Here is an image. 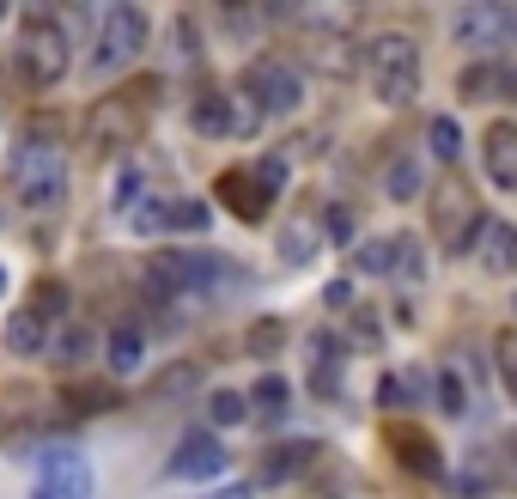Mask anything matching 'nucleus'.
I'll return each mask as SVG.
<instances>
[{"label":"nucleus","mask_w":517,"mask_h":499,"mask_svg":"<svg viewBox=\"0 0 517 499\" xmlns=\"http://www.w3.org/2000/svg\"><path fill=\"white\" fill-rule=\"evenodd\" d=\"M378 402H384V408H402V402H414L408 378H402V372H384V384H378Z\"/></svg>","instance_id":"nucleus-36"},{"label":"nucleus","mask_w":517,"mask_h":499,"mask_svg":"<svg viewBox=\"0 0 517 499\" xmlns=\"http://www.w3.org/2000/svg\"><path fill=\"white\" fill-rule=\"evenodd\" d=\"M286 390H292L286 378H262V384H256V396H250V408H256L262 420H274V414H286Z\"/></svg>","instance_id":"nucleus-25"},{"label":"nucleus","mask_w":517,"mask_h":499,"mask_svg":"<svg viewBox=\"0 0 517 499\" xmlns=\"http://www.w3.org/2000/svg\"><path fill=\"white\" fill-rule=\"evenodd\" d=\"M475 262H481L493 280L517 274V226H511V220H487V232H481V244H475Z\"/></svg>","instance_id":"nucleus-15"},{"label":"nucleus","mask_w":517,"mask_h":499,"mask_svg":"<svg viewBox=\"0 0 517 499\" xmlns=\"http://www.w3.org/2000/svg\"><path fill=\"white\" fill-rule=\"evenodd\" d=\"M219 469H226V445H219V439H183L177 451H171V475L177 481H213Z\"/></svg>","instance_id":"nucleus-14"},{"label":"nucleus","mask_w":517,"mask_h":499,"mask_svg":"<svg viewBox=\"0 0 517 499\" xmlns=\"http://www.w3.org/2000/svg\"><path fill=\"white\" fill-rule=\"evenodd\" d=\"M481 159H487V177H493L499 189H517V122H493V128H487Z\"/></svg>","instance_id":"nucleus-16"},{"label":"nucleus","mask_w":517,"mask_h":499,"mask_svg":"<svg viewBox=\"0 0 517 499\" xmlns=\"http://www.w3.org/2000/svg\"><path fill=\"white\" fill-rule=\"evenodd\" d=\"M207 201H171V232H207Z\"/></svg>","instance_id":"nucleus-28"},{"label":"nucleus","mask_w":517,"mask_h":499,"mask_svg":"<svg viewBox=\"0 0 517 499\" xmlns=\"http://www.w3.org/2000/svg\"><path fill=\"white\" fill-rule=\"evenodd\" d=\"M365 86L378 104H408L420 92V49L402 31H384L365 43Z\"/></svg>","instance_id":"nucleus-3"},{"label":"nucleus","mask_w":517,"mask_h":499,"mask_svg":"<svg viewBox=\"0 0 517 499\" xmlns=\"http://www.w3.org/2000/svg\"><path fill=\"white\" fill-rule=\"evenodd\" d=\"M493 360H499V384H505V396L517 402V329H505V335H499Z\"/></svg>","instance_id":"nucleus-27"},{"label":"nucleus","mask_w":517,"mask_h":499,"mask_svg":"<svg viewBox=\"0 0 517 499\" xmlns=\"http://www.w3.org/2000/svg\"><path fill=\"white\" fill-rule=\"evenodd\" d=\"M207 499H256V487H219V493H207Z\"/></svg>","instance_id":"nucleus-39"},{"label":"nucleus","mask_w":517,"mask_h":499,"mask_svg":"<svg viewBox=\"0 0 517 499\" xmlns=\"http://www.w3.org/2000/svg\"><path fill=\"white\" fill-rule=\"evenodd\" d=\"M104 353H110V366L128 378V372H140V360H146V335H140V329H116Z\"/></svg>","instance_id":"nucleus-23"},{"label":"nucleus","mask_w":517,"mask_h":499,"mask_svg":"<svg viewBox=\"0 0 517 499\" xmlns=\"http://www.w3.org/2000/svg\"><path fill=\"white\" fill-rule=\"evenodd\" d=\"M438 408H445V414H463L469 408V390H463L457 372H438Z\"/></svg>","instance_id":"nucleus-33"},{"label":"nucleus","mask_w":517,"mask_h":499,"mask_svg":"<svg viewBox=\"0 0 517 499\" xmlns=\"http://www.w3.org/2000/svg\"><path fill=\"white\" fill-rule=\"evenodd\" d=\"M390 451L402 469H414L420 481H445V457H438V445L420 433V426H390Z\"/></svg>","instance_id":"nucleus-13"},{"label":"nucleus","mask_w":517,"mask_h":499,"mask_svg":"<svg viewBox=\"0 0 517 499\" xmlns=\"http://www.w3.org/2000/svg\"><path fill=\"white\" fill-rule=\"evenodd\" d=\"M426 147L445 159V165H457V159H463V122H457V116H432V122H426Z\"/></svg>","instance_id":"nucleus-21"},{"label":"nucleus","mask_w":517,"mask_h":499,"mask_svg":"<svg viewBox=\"0 0 517 499\" xmlns=\"http://www.w3.org/2000/svg\"><path fill=\"white\" fill-rule=\"evenodd\" d=\"M323 232H329L335 244H353V213H347V207H329V213H323Z\"/></svg>","instance_id":"nucleus-37"},{"label":"nucleus","mask_w":517,"mask_h":499,"mask_svg":"<svg viewBox=\"0 0 517 499\" xmlns=\"http://www.w3.org/2000/svg\"><path fill=\"white\" fill-rule=\"evenodd\" d=\"M31 499H92V463L73 445H49L37 463V487Z\"/></svg>","instance_id":"nucleus-9"},{"label":"nucleus","mask_w":517,"mask_h":499,"mask_svg":"<svg viewBox=\"0 0 517 499\" xmlns=\"http://www.w3.org/2000/svg\"><path fill=\"white\" fill-rule=\"evenodd\" d=\"M67 61H73V43H67L61 19L31 13V19L19 25V43H13V67H19V80H25V86H37V92H49V86H61Z\"/></svg>","instance_id":"nucleus-2"},{"label":"nucleus","mask_w":517,"mask_h":499,"mask_svg":"<svg viewBox=\"0 0 517 499\" xmlns=\"http://www.w3.org/2000/svg\"><path fill=\"white\" fill-rule=\"evenodd\" d=\"M207 408H213V420H219V426H238V420L250 414V402H244L238 390H213V396H207Z\"/></svg>","instance_id":"nucleus-30"},{"label":"nucleus","mask_w":517,"mask_h":499,"mask_svg":"<svg viewBox=\"0 0 517 499\" xmlns=\"http://www.w3.org/2000/svg\"><path fill=\"white\" fill-rule=\"evenodd\" d=\"M116 402H122V390H98V384L67 390V408H73V414H104V408H116Z\"/></svg>","instance_id":"nucleus-26"},{"label":"nucleus","mask_w":517,"mask_h":499,"mask_svg":"<svg viewBox=\"0 0 517 499\" xmlns=\"http://www.w3.org/2000/svg\"><path fill=\"white\" fill-rule=\"evenodd\" d=\"M311 384L323 396L341 390V347H335V335H317V347H311Z\"/></svg>","instance_id":"nucleus-20"},{"label":"nucleus","mask_w":517,"mask_h":499,"mask_svg":"<svg viewBox=\"0 0 517 499\" xmlns=\"http://www.w3.org/2000/svg\"><path fill=\"white\" fill-rule=\"evenodd\" d=\"M226 280V262L207 256V250H159L146 262V287L159 299H189V293H207Z\"/></svg>","instance_id":"nucleus-5"},{"label":"nucleus","mask_w":517,"mask_h":499,"mask_svg":"<svg viewBox=\"0 0 517 499\" xmlns=\"http://www.w3.org/2000/svg\"><path fill=\"white\" fill-rule=\"evenodd\" d=\"M420 189H426L420 159H414V153H396V159H390V171H384V195H390V201H414Z\"/></svg>","instance_id":"nucleus-19"},{"label":"nucleus","mask_w":517,"mask_h":499,"mask_svg":"<svg viewBox=\"0 0 517 499\" xmlns=\"http://www.w3.org/2000/svg\"><path fill=\"white\" fill-rule=\"evenodd\" d=\"M451 37L463 49H475V55H493V49H505L517 37V7L511 0H469V7L451 19Z\"/></svg>","instance_id":"nucleus-8"},{"label":"nucleus","mask_w":517,"mask_h":499,"mask_svg":"<svg viewBox=\"0 0 517 499\" xmlns=\"http://www.w3.org/2000/svg\"><path fill=\"white\" fill-rule=\"evenodd\" d=\"M311 238H317L311 226H286V232H280V256H286V262H311V256H317Z\"/></svg>","instance_id":"nucleus-29"},{"label":"nucleus","mask_w":517,"mask_h":499,"mask_svg":"<svg viewBox=\"0 0 517 499\" xmlns=\"http://www.w3.org/2000/svg\"><path fill=\"white\" fill-rule=\"evenodd\" d=\"M128 134H134V122L122 116V98L92 104V116H86V153L92 159H110L116 147H128Z\"/></svg>","instance_id":"nucleus-11"},{"label":"nucleus","mask_w":517,"mask_h":499,"mask_svg":"<svg viewBox=\"0 0 517 499\" xmlns=\"http://www.w3.org/2000/svg\"><path fill=\"white\" fill-rule=\"evenodd\" d=\"M189 122H195V134H207V140H232V134L250 128V116L238 110L232 92H201L195 110H189Z\"/></svg>","instance_id":"nucleus-10"},{"label":"nucleus","mask_w":517,"mask_h":499,"mask_svg":"<svg viewBox=\"0 0 517 499\" xmlns=\"http://www.w3.org/2000/svg\"><path fill=\"white\" fill-rule=\"evenodd\" d=\"M7 183L31 213H55L67 195V147L55 134H25L7 159Z\"/></svg>","instance_id":"nucleus-1"},{"label":"nucleus","mask_w":517,"mask_h":499,"mask_svg":"<svg viewBox=\"0 0 517 499\" xmlns=\"http://www.w3.org/2000/svg\"><path fill=\"white\" fill-rule=\"evenodd\" d=\"M31 311L49 323V317H61L67 311V287H61V280H37V299H31Z\"/></svg>","instance_id":"nucleus-31"},{"label":"nucleus","mask_w":517,"mask_h":499,"mask_svg":"<svg viewBox=\"0 0 517 499\" xmlns=\"http://www.w3.org/2000/svg\"><path fill=\"white\" fill-rule=\"evenodd\" d=\"M432 232H438V244H445V250L475 256V244L487 232V213H481V195L463 177H451V183L432 189Z\"/></svg>","instance_id":"nucleus-4"},{"label":"nucleus","mask_w":517,"mask_h":499,"mask_svg":"<svg viewBox=\"0 0 517 499\" xmlns=\"http://www.w3.org/2000/svg\"><path fill=\"white\" fill-rule=\"evenodd\" d=\"M323 299H329L335 311H347V305H353V287H347V280H329V293H323Z\"/></svg>","instance_id":"nucleus-38"},{"label":"nucleus","mask_w":517,"mask_h":499,"mask_svg":"<svg viewBox=\"0 0 517 499\" xmlns=\"http://www.w3.org/2000/svg\"><path fill=\"white\" fill-rule=\"evenodd\" d=\"M244 98L262 110V116H292L305 104V80H299V67L292 61H280V55H256L250 67H244Z\"/></svg>","instance_id":"nucleus-6"},{"label":"nucleus","mask_w":517,"mask_h":499,"mask_svg":"<svg viewBox=\"0 0 517 499\" xmlns=\"http://www.w3.org/2000/svg\"><path fill=\"white\" fill-rule=\"evenodd\" d=\"M365 274H426V262H420V250H414V238H378V244H359V256H353Z\"/></svg>","instance_id":"nucleus-12"},{"label":"nucleus","mask_w":517,"mask_h":499,"mask_svg":"<svg viewBox=\"0 0 517 499\" xmlns=\"http://www.w3.org/2000/svg\"><path fill=\"white\" fill-rule=\"evenodd\" d=\"M0 293H7V268H0Z\"/></svg>","instance_id":"nucleus-40"},{"label":"nucleus","mask_w":517,"mask_h":499,"mask_svg":"<svg viewBox=\"0 0 517 499\" xmlns=\"http://www.w3.org/2000/svg\"><path fill=\"white\" fill-rule=\"evenodd\" d=\"M92 341H98V335H92L86 323H67V329L55 335V347H49V353H55V360H73V366H80L86 353H92Z\"/></svg>","instance_id":"nucleus-24"},{"label":"nucleus","mask_w":517,"mask_h":499,"mask_svg":"<svg viewBox=\"0 0 517 499\" xmlns=\"http://www.w3.org/2000/svg\"><path fill=\"white\" fill-rule=\"evenodd\" d=\"M311 457H317V445H311V439H292V445H280V451L262 463V481H268V487H280V481H292V475H299Z\"/></svg>","instance_id":"nucleus-18"},{"label":"nucleus","mask_w":517,"mask_h":499,"mask_svg":"<svg viewBox=\"0 0 517 499\" xmlns=\"http://www.w3.org/2000/svg\"><path fill=\"white\" fill-rule=\"evenodd\" d=\"M7 353H25V360H31V353H43V317L31 305L7 323Z\"/></svg>","instance_id":"nucleus-22"},{"label":"nucleus","mask_w":517,"mask_h":499,"mask_svg":"<svg viewBox=\"0 0 517 499\" xmlns=\"http://www.w3.org/2000/svg\"><path fill=\"white\" fill-rule=\"evenodd\" d=\"M499 86H505L499 67H469V74L457 80V92H463V98H481V92H499Z\"/></svg>","instance_id":"nucleus-32"},{"label":"nucleus","mask_w":517,"mask_h":499,"mask_svg":"<svg viewBox=\"0 0 517 499\" xmlns=\"http://www.w3.org/2000/svg\"><path fill=\"white\" fill-rule=\"evenodd\" d=\"M250 183H256L250 171H226V177H219V201H226L238 220H262V213H268V201L250 195Z\"/></svg>","instance_id":"nucleus-17"},{"label":"nucleus","mask_w":517,"mask_h":499,"mask_svg":"<svg viewBox=\"0 0 517 499\" xmlns=\"http://www.w3.org/2000/svg\"><path fill=\"white\" fill-rule=\"evenodd\" d=\"M146 49V13L140 7H104L98 13V43H92V74H116Z\"/></svg>","instance_id":"nucleus-7"},{"label":"nucleus","mask_w":517,"mask_h":499,"mask_svg":"<svg viewBox=\"0 0 517 499\" xmlns=\"http://www.w3.org/2000/svg\"><path fill=\"white\" fill-rule=\"evenodd\" d=\"M280 341H286V323L268 317V323H250V341H244V347H250V353H274Z\"/></svg>","instance_id":"nucleus-34"},{"label":"nucleus","mask_w":517,"mask_h":499,"mask_svg":"<svg viewBox=\"0 0 517 499\" xmlns=\"http://www.w3.org/2000/svg\"><path fill=\"white\" fill-rule=\"evenodd\" d=\"M256 183H262V195L274 201V195L286 189V159H262V165H256Z\"/></svg>","instance_id":"nucleus-35"}]
</instances>
